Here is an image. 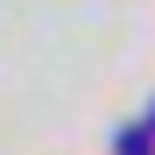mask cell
I'll return each instance as SVG.
<instances>
[{"label":"cell","mask_w":155,"mask_h":155,"mask_svg":"<svg viewBox=\"0 0 155 155\" xmlns=\"http://www.w3.org/2000/svg\"><path fill=\"white\" fill-rule=\"evenodd\" d=\"M120 155H155V134H148V127H127V134H120Z\"/></svg>","instance_id":"cell-1"}]
</instances>
